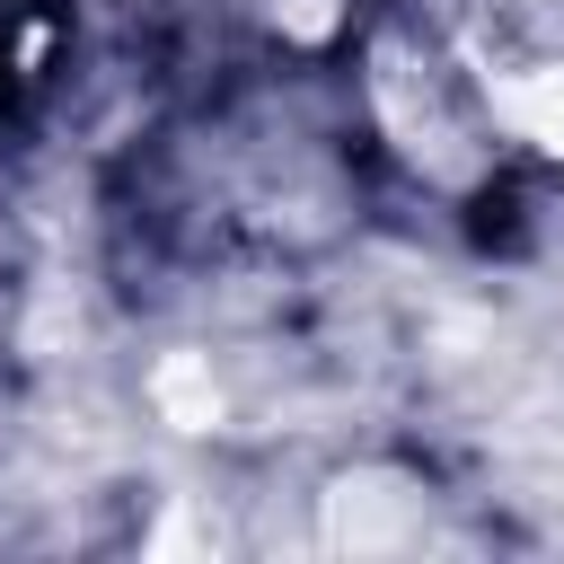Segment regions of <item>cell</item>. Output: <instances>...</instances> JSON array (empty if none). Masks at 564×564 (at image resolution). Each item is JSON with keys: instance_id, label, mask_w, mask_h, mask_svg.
<instances>
[{"instance_id": "cell-2", "label": "cell", "mask_w": 564, "mask_h": 564, "mask_svg": "<svg viewBox=\"0 0 564 564\" xmlns=\"http://www.w3.org/2000/svg\"><path fill=\"white\" fill-rule=\"evenodd\" d=\"M150 405H159V423H176V432H212V423H220V379H212V361H203V352H167V361L150 370Z\"/></svg>"}, {"instance_id": "cell-1", "label": "cell", "mask_w": 564, "mask_h": 564, "mask_svg": "<svg viewBox=\"0 0 564 564\" xmlns=\"http://www.w3.org/2000/svg\"><path fill=\"white\" fill-rule=\"evenodd\" d=\"M485 115H494L511 141H529L538 159H564V62L485 79Z\"/></svg>"}]
</instances>
